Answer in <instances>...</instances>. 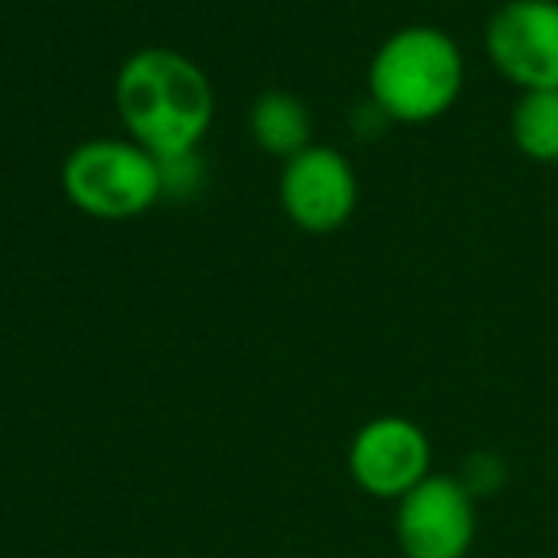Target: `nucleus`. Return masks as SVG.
I'll list each match as a JSON object with an SVG mask.
<instances>
[{
  "mask_svg": "<svg viewBox=\"0 0 558 558\" xmlns=\"http://www.w3.org/2000/svg\"><path fill=\"white\" fill-rule=\"evenodd\" d=\"M248 134H253L260 154L288 161V157H295L299 149H306L314 142L311 108L295 93L268 88V93L256 96L253 111H248Z\"/></svg>",
  "mask_w": 558,
  "mask_h": 558,
  "instance_id": "8",
  "label": "nucleus"
},
{
  "mask_svg": "<svg viewBox=\"0 0 558 558\" xmlns=\"http://www.w3.org/2000/svg\"><path fill=\"white\" fill-rule=\"evenodd\" d=\"M215 85L195 58L172 47H142L116 73V111L123 134L165 157L195 154L215 123Z\"/></svg>",
  "mask_w": 558,
  "mask_h": 558,
  "instance_id": "1",
  "label": "nucleus"
},
{
  "mask_svg": "<svg viewBox=\"0 0 558 558\" xmlns=\"http://www.w3.org/2000/svg\"><path fill=\"white\" fill-rule=\"evenodd\" d=\"M349 478L375 501H402L413 486L433 474V440L413 417L383 413L352 433L349 440Z\"/></svg>",
  "mask_w": 558,
  "mask_h": 558,
  "instance_id": "5",
  "label": "nucleus"
},
{
  "mask_svg": "<svg viewBox=\"0 0 558 558\" xmlns=\"http://www.w3.org/2000/svg\"><path fill=\"white\" fill-rule=\"evenodd\" d=\"M478 497L459 474H428L395 501V543L402 558H466L478 535Z\"/></svg>",
  "mask_w": 558,
  "mask_h": 558,
  "instance_id": "4",
  "label": "nucleus"
},
{
  "mask_svg": "<svg viewBox=\"0 0 558 558\" xmlns=\"http://www.w3.org/2000/svg\"><path fill=\"white\" fill-rule=\"evenodd\" d=\"M62 192L85 218L131 222L165 199L161 161L126 134L77 142L62 161Z\"/></svg>",
  "mask_w": 558,
  "mask_h": 558,
  "instance_id": "3",
  "label": "nucleus"
},
{
  "mask_svg": "<svg viewBox=\"0 0 558 558\" xmlns=\"http://www.w3.org/2000/svg\"><path fill=\"white\" fill-rule=\"evenodd\" d=\"M466 81L459 43L433 24L398 27L367 62V100L387 123L421 126L456 108Z\"/></svg>",
  "mask_w": 558,
  "mask_h": 558,
  "instance_id": "2",
  "label": "nucleus"
},
{
  "mask_svg": "<svg viewBox=\"0 0 558 558\" xmlns=\"http://www.w3.org/2000/svg\"><path fill=\"white\" fill-rule=\"evenodd\" d=\"M486 58L520 93H558V0H505L486 24Z\"/></svg>",
  "mask_w": 558,
  "mask_h": 558,
  "instance_id": "7",
  "label": "nucleus"
},
{
  "mask_svg": "<svg viewBox=\"0 0 558 558\" xmlns=\"http://www.w3.org/2000/svg\"><path fill=\"white\" fill-rule=\"evenodd\" d=\"M356 165L333 146L311 142L279 169V207L291 226L306 233H333L356 215Z\"/></svg>",
  "mask_w": 558,
  "mask_h": 558,
  "instance_id": "6",
  "label": "nucleus"
},
{
  "mask_svg": "<svg viewBox=\"0 0 558 558\" xmlns=\"http://www.w3.org/2000/svg\"><path fill=\"white\" fill-rule=\"evenodd\" d=\"M509 131L527 161L558 165V93H550V88L520 93L509 119Z\"/></svg>",
  "mask_w": 558,
  "mask_h": 558,
  "instance_id": "9",
  "label": "nucleus"
},
{
  "mask_svg": "<svg viewBox=\"0 0 558 558\" xmlns=\"http://www.w3.org/2000/svg\"><path fill=\"white\" fill-rule=\"evenodd\" d=\"M199 184H203L199 149H195V154L165 157V161H161V187H165V195H192Z\"/></svg>",
  "mask_w": 558,
  "mask_h": 558,
  "instance_id": "10",
  "label": "nucleus"
}]
</instances>
